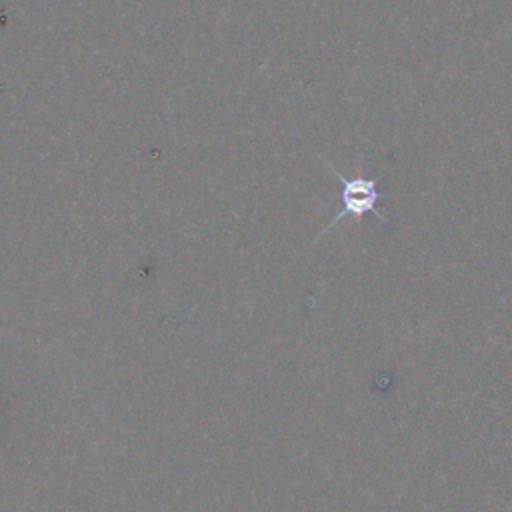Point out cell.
<instances>
[{
  "instance_id": "obj_1",
  "label": "cell",
  "mask_w": 512,
  "mask_h": 512,
  "mask_svg": "<svg viewBox=\"0 0 512 512\" xmlns=\"http://www.w3.org/2000/svg\"><path fill=\"white\" fill-rule=\"evenodd\" d=\"M332 168V172H334V176L338 178V182H340V186H342V192H340V202H342V206H340V210L336 212V216L322 228V232L312 240V242H316L320 236H324L332 226H336L342 218H354V220H360L362 216H366V214H374L380 222H388L386 220V216L378 210V202L382 200V198H386V194L384 192H380L378 190V186H376V180L374 178H370V176H354V178H346V176H342L334 166H330Z\"/></svg>"
}]
</instances>
